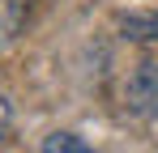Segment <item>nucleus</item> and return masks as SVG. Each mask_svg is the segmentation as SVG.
<instances>
[{"label": "nucleus", "mask_w": 158, "mask_h": 153, "mask_svg": "<svg viewBox=\"0 0 158 153\" xmlns=\"http://www.w3.org/2000/svg\"><path fill=\"white\" fill-rule=\"evenodd\" d=\"M124 106L132 115H158V60H141L124 81Z\"/></svg>", "instance_id": "nucleus-1"}, {"label": "nucleus", "mask_w": 158, "mask_h": 153, "mask_svg": "<svg viewBox=\"0 0 158 153\" xmlns=\"http://www.w3.org/2000/svg\"><path fill=\"white\" fill-rule=\"evenodd\" d=\"M120 38H128V43H158V9L124 13L120 17Z\"/></svg>", "instance_id": "nucleus-2"}, {"label": "nucleus", "mask_w": 158, "mask_h": 153, "mask_svg": "<svg viewBox=\"0 0 158 153\" xmlns=\"http://www.w3.org/2000/svg\"><path fill=\"white\" fill-rule=\"evenodd\" d=\"M43 153H94V145H85L77 132H52L43 140Z\"/></svg>", "instance_id": "nucleus-3"}, {"label": "nucleus", "mask_w": 158, "mask_h": 153, "mask_svg": "<svg viewBox=\"0 0 158 153\" xmlns=\"http://www.w3.org/2000/svg\"><path fill=\"white\" fill-rule=\"evenodd\" d=\"M9 128H13V111H9V102H4V94H0V140L9 136Z\"/></svg>", "instance_id": "nucleus-4"}]
</instances>
